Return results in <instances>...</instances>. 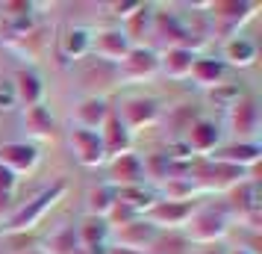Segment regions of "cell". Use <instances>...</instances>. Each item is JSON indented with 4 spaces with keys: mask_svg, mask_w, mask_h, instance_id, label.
Here are the masks:
<instances>
[{
    "mask_svg": "<svg viewBox=\"0 0 262 254\" xmlns=\"http://www.w3.org/2000/svg\"><path fill=\"white\" fill-rule=\"evenodd\" d=\"M65 192H68V183H65V181L50 183L48 189H41V192L33 195L27 204H21L18 210H12V213H9L6 225H3V233L27 237L33 228H38V225L45 222V216H48L50 210H53V207L65 198Z\"/></svg>",
    "mask_w": 262,
    "mask_h": 254,
    "instance_id": "cell-1",
    "label": "cell"
},
{
    "mask_svg": "<svg viewBox=\"0 0 262 254\" xmlns=\"http://www.w3.org/2000/svg\"><path fill=\"white\" fill-rule=\"evenodd\" d=\"M230 230V216L224 207L215 204H194L189 222L183 225V240L194 245H215L221 242Z\"/></svg>",
    "mask_w": 262,
    "mask_h": 254,
    "instance_id": "cell-2",
    "label": "cell"
},
{
    "mask_svg": "<svg viewBox=\"0 0 262 254\" xmlns=\"http://www.w3.org/2000/svg\"><path fill=\"white\" fill-rule=\"evenodd\" d=\"M189 181L198 192H230L233 186L245 181V171L233 169V166H224L218 160H198L191 163L189 169Z\"/></svg>",
    "mask_w": 262,
    "mask_h": 254,
    "instance_id": "cell-3",
    "label": "cell"
},
{
    "mask_svg": "<svg viewBox=\"0 0 262 254\" xmlns=\"http://www.w3.org/2000/svg\"><path fill=\"white\" fill-rule=\"evenodd\" d=\"M259 3H245V0H215L209 3V24H212V36L215 38H230L238 36V27L248 24L250 18L256 15Z\"/></svg>",
    "mask_w": 262,
    "mask_h": 254,
    "instance_id": "cell-4",
    "label": "cell"
},
{
    "mask_svg": "<svg viewBox=\"0 0 262 254\" xmlns=\"http://www.w3.org/2000/svg\"><path fill=\"white\" fill-rule=\"evenodd\" d=\"M115 112V119L127 127V133L136 136L139 130L144 127H154L159 115H162V107H159V101L156 97H147V95H127L121 97L118 107H112Z\"/></svg>",
    "mask_w": 262,
    "mask_h": 254,
    "instance_id": "cell-5",
    "label": "cell"
},
{
    "mask_svg": "<svg viewBox=\"0 0 262 254\" xmlns=\"http://www.w3.org/2000/svg\"><path fill=\"white\" fill-rule=\"evenodd\" d=\"M115 74H118V83L124 86L147 83L159 74V53L154 48H144V45H133L130 53L115 65Z\"/></svg>",
    "mask_w": 262,
    "mask_h": 254,
    "instance_id": "cell-6",
    "label": "cell"
},
{
    "mask_svg": "<svg viewBox=\"0 0 262 254\" xmlns=\"http://www.w3.org/2000/svg\"><path fill=\"white\" fill-rule=\"evenodd\" d=\"M221 139H224L221 124H218V121H212V119H206V115H198V119H191L189 124H186L183 145L189 148L191 157L206 160V157H212L215 151L221 148Z\"/></svg>",
    "mask_w": 262,
    "mask_h": 254,
    "instance_id": "cell-7",
    "label": "cell"
},
{
    "mask_svg": "<svg viewBox=\"0 0 262 254\" xmlns=\"http://www.w3.org/2000/svg\"><path fill=\"white\" fill-rule=\"evenodd\" d=\"M227 195H230V204H224L227 216H236L248 228H259V186H256V181H242Z\"/></svg>",
    "mask_w": 262,
    "mask_h": 254,
    "instance_id": "cell-8",
    "label": "cell"
},
{
    "mask_svg": "<svg viewBox=\"0 0 262 254\" xmlns=\"http://www.w3.org/2000/svg\"><path fill=\"white\" fill-rule=\"evenodd\" d=\"M133 42L124 36L121 27H103V30H92V53L97 62L103 65H118L127 53H130Z\"/></svg>",
    "mask_w": 262,
    "mask_h": 254,
    "instance_id": "cell-9",
    "label": "cell"
},
{
    "mask_svg": "<svg viewBox=\"0 0 262 254\" xmlns=\"http://www.w3.org/2000/svg\"><path fill=\"white\" fill-rule=\"evenodd\" d=\"M227 127L236 133V142H256L259 133V104L253 97L242 95L227 109Z\"/></svg>",
    "mask_w": 262,
    "mask_h": 254,
    "instance_id": "cell-10",
    "label": "cell"
},
{
    "mask_svg": "<svg viewBox=\"0 0 262 254\" xmlns=\"http://www.w3.org/2000/svg\"><path fill=\"white\" fill-rule=\"evenodd\" d=\"M41 163V154L33 142L27 139H12V142H3L0 145V169L12 171L15 178L21 174H33Z\"/></svg>",
    "mask_w": 262,
    "mask_h": 254,
    "instance_id": "cell-11",
    "label": "cell"
},
{
    "mask_svg": "<svg viewBox=\"0 0 262 254\" xmlns=\"http://www.w3.org/2000/svg\"><path fill=\"white\" fill-rule=\"evenodd\" d=\"M191 210H194V201L189 204H174V201H159L156 198L154 204L142 213V222H147L154 230H180L186 222H189Z\"/></svg>",
    "mask_w": 262,
    "mask_h": 254,
    "instance_id": "cell-12",
    "label": "cell"
},
{
    "mask_svg": "<svg viewBox=\"0 0 262 254\" xmlns=\"http://www.w3.org/2000/svg\"><path fill=\"white\" fill-rule=\"evenodd\" d=\"M68 148H71L74 160L85 166V169H100L106 166V154H103V145H100V136L95 130H80V127H71L68 130Z\"/></svg>",
    "mask_w": 262,
    "mask_h": 254,
    "instance_id": "cell-13",
    "label": "cell"
},
{
    "mask_svg": "<svg viewBox=\"0 0 262 254\" xmlns=\"http://www.w3.org/2000/svg\"><path fill=\"white\" fill-rule=\"evenodd\" d=\"M109 112H112V107H109V101L103 95H85L83 101H77V107H74L71 112V127H80V130H100L103 127V121L109 119Z\"/></svg>",
    "mask_w": 262,
    "mask_h": 254,
    "instance_id": "cell-14",
    "label": "cell"
},
{
    "mask_svg": "<svg viewBox=\"0 0 262 254\" xmlns=\"http://www.w3.org/2000/svg\"><path fill=\"white\" fill-rule=\"evenodd\" d=\"M259 157H262L259 142H227L209 160H218V163L233 166L238 171H248V169H256L259 166Z\"/></svg>",
    "mask_w": 262,
    "mask_h": 254,
    "instance_id": "cell-15",
    "label": "cell"
},
{
    "mask_svg": "<svg viewBox=\"0 0 262 254\" xmlns=\"http://www.w3.org/2000/svg\"><path fill=\"white\" fill-rule=\"evenodd\" d=\"M9 86H12L15 104H18L21 109L45 104V83H41V77H38L33 68H18Z\"/></svg>",
    "mask_w": 262,
    "mask_h": 254,
    "instance_id": "cell-16",
    "label": "cell"
},
{
    "mask_svg": "<svg viewBox=\"0 0 262 254\" xmlns=\"http://www.w3.org/2000/svg\"><path fill=\"white\" fill-rule=\"evenodd\" d=\"M100 136V145H103V154H106V163L115 157H124L133 151V136L127 133V127L115 119V112H109V119L103 121V127L97 130Z\"/></svg>",
    "mask_w": 262,
    "mask_h": 254,
    "instance_id": "cell-17",
    "label": "cell"
},
{
    "mask_svg": "<svg viewBox=\"0 0 262 254\" xmlns=\"http://www.w3.org/2000/svg\"><path fill=\"white\" fill-rule=\"evenodd\" d=\"M156 237H159V230H154L147 222H142V219H136V222L121 225V228L115 230V245H118V248L139 251V254H147L150 245L156 242Z\"/></svg>",
    "mask_w": 262,
    "mask_h": 254,
    "instance_id": "cell-18",
    "label": "cell"
},
{
    "mask_svg": "<svg viewBox=\"0 0 262 254\" xmlns=\"http://www.w3.org/2000/svg\"><path fill=\"white\" fill-rule=\"evenodd\" d=\"M227 77V65L218 56H194L191 62V74L189 80L198 89H206V92H212L215 86H221Z\"/></svg>",
    "mask_w": 262,
    "mask_h": 254,
    "instance_id": "cell-19",
    "label": "cell"
},
{
    "mask_svg": "<svg viewBox=\"0 0 262 254\" xmlns=\"http://www.w3.org/2000/svg\"><path fill=\"white\" fill-rule=\"evenodd\" d=\"M256 53L259 50H256V45L248 36H230V38H224L218 60L224 62L227 68H250L256 62Z\"/></svg>",
    "mask_w": 262,
    "mask_h": 254,
    "instance_id": "cell-20",
    "label": "cell"
},
{
    "mask_svg": "<svg viewBox=\"0 0 262 254\" xmlns=\"http://www.w3.org/2000/svg\"><path fill=\"white\" fill-rule=\"evenodd\" d=\"M109 178H112V186L121 189V186H139L144 183V171H142V157L139 154H124V157L109 160Z\"/></svg>",
    "mask_w": 262,
    "mask_h": 254,
    "instance_id": "cell-21",
    "label": "cell"
},
{
    "mask_svg": "<svg viewBox=\"0 0 262 254\" xmlns=\"http://www.w3.org/2000/svg\"><path fill=\"white\" fill-rule=\"evenodd\" d=\"M194 56L198 50L191 48H165L159 53V74H165L171 80H189Z\"/></svg>",
    "mask_w": 262,
    "mask_h": 254,
    "instance_id": "cell-22",
    "label": "cell"
},
{
    "mask_svg": "<svg viewBox=\"0 0 262 254\" xmlns=\"http://www.w3.org/2000/svg\"><path fill=\"white\" fill-rule=\"evenodd\" d=\"M21 124H24L27 136L33 139V142H48L53 130H56V119H53V112H50L45 104H38V107H30L21 112Z\"/></svg>",
    "mask_w": 262,
    "mask_h": 254,
    "instance_id": "cell-23",
    "label": "cell"
},
{
    "mask_svg": "<svg viewBox=\"0 0 262 254\" xmlns=\"http://www.w3.org/2000/svg\"><path fill=\"white\" fill-rule=\"evenodd\" d=\"M92 53V30L89 27H68L59 36V56L68 62H80Z\"/></svg>",
    "mask_w": 262,
    "mask_h": 254,
    "instance_id": "cell-24",
    "label": "cell"
},
{
    "mask_svg": "<svg viewBox=\"0 0 262 254\" xmlns=\"http://www.w3.org/2000/svg\"><path fill=\"white\" fill-rule=\"evenodd\" d=\"M112 210H115V186H112V183L89 186V192H85V216L109 219Z\"/></svg>",
    "mask_w": 262,
    "mask_h": 254,
    "instance_id": "cell-25",
    "label": "cell"
},
{
    "mask_svg": "<svg viewBox=\"0 0 262 254\" xmlns=\"http://www.w3.org/2000/svg\"><path fill=\"white\" fill-rule=\"evenodd\" d=\"M74 233H77V242H80V251H85V248H95V245H106L112 228H109L106 219L85 216L83 222L74 228Z\"/></svg>",
    "mask_w": 262,
    "mask_h": 254,
    "instance_id": "cell-26",
    "label": "cell"
},
{
    "mask_svg": "<svg viewBox=\"0 0 262 254\" xmlns=\"http://www.w3.org/2000/svg\"><path fill=\"white\" fill-rule=\"evenodd\" d=\"M45 48H48V36H45V27H38V24L33 27L24 38H18V42L9 45V50H15V53L27 62H38L41 53H45Z\"/></svg>",
    "mask_w": 262,
    "mask_h": 254,
    "instance_id": "cell-27",
    "label": "cell"
},
{
    "mask_svg": "<svg viewBox=\"0 0 262 254\" xmlns=\"http://www.w3.org/2000/svg\"><path fill=\"white\" fill-rule=\"evenodd\" d=\"M115 201L124 207H130L133 213L142 216L144 210L156 201V195L150 189H144V183H139V186H121V189H115Z\"/></svg>",
    "mask_w": 262,
    "mask_h": 254,
    "instance_id": "cell-28",
    "label": "cell"
},
{
    "mask_svg": "<svg viewBox=\"0 0 262 254\" xmlns=\"http://www.w3.org/2000/svg\"><path fill=\"white\" fill-rule=\"evenodd\" d=\"M41 254H80V242H77V233H74L71 225H62L45 240V248Z\"/></svg>",
    "mask_w": 262,
    "mask_h": 254,
    "instance_id": "cell-29",
    "label": "cell"
},
{
    "mask_svg": "<svg viewBox=\"0 0 262 254\" xmlns=\"http://www.w3.org/2000/svg\"><path fill=\"white\" fill-rule=\"evenodd\" d=\"M198 189L191 186L189 178H174V181H165L162 183V198L159 201H174V204H189L194 201Z\"/></svg>",
    "mask_w": 262,
    "mask_h": 254,
    "instance_id": "cell-30",
    "label": "cell"
},
{
    "mask_svg": "<svg viewBox=\"0 0 262 254\" xmlns=\"http://www.w3.org/2000/svg\"><path fill=\"white\" fill-rule=\"evenodd\" d=\"M150 24H154V6H150V3H144L133 18H127V21L121 24V30H124V36L136 45V38L142 36V33H150Z\"/></svg>",
    "mask_w": 262,
    "mask_h": 254,
    "instance_id": "cell-31",
    "label": "cell"
},
{
    "mask_svg": "<svg viewBox=\"0 0 262 254\" xmlns=\"http://www.w3.org/2000/svg\"><path fill=\"white\" fill-rule=\"evenodd\" d=\"M209 97L215 101V107H224V109H230L233 104H236L238 97H242V86H236V83H221V86H215L212 92H209Z\"/></svg>",
    "mask_w": 262,
    "mask_h": 254,
    "instance_id": "cell-32",
    "label": "cell"
},
{
    "mask_svg": "<svg viewBox=\"0 0 262 254\" xmlns=\"http://www.w3.org/2000/svg\"><path fill=\"white\" fill-rule=\"evenodd\" d=\"M142 6H144L142 0H118V3H103V9H106L112 18H118L121 24H124L127 18H133V15L142 9Z\"/></svg>",
    "mask_w": 262,
    "mask_h": 254,
    "instance_id": "cell-33",
    "label": "cell"
},
{
    "mask_svg": "<svg viewBox=\"0 0 262 254\" xmlns=\"http://www.w3.org/2000/svg\"><path fill=\"white\" fill-rule=\"evenodd\" d=\"M36 3H30V0H6V3H0V12L6 21H12V18H27V15H36Z\"/></svg>",
    "mask_w": 262,
    "mask_h": 254,
    "instance_id": "cell-34",
    "label": "cell"
},
{
    "mask_svg": "<svg viewBox=\"0 0 262 254\" xmlns=\"http://www.w3.org/2000/svg\"><path fill=\"white\" fill-rule=\"evenodd\" d=\"M15 189H18V178H15L12 171L0 169V213L9 207V201H12Z\"/></svg>",
    "mask_w": 262,
    "mask_h": 254,
    "instance_id": "cell-35",
    "label": "cell"
},
{
    "mask_svg": "<svg viewBox=\"0 0 262 254\" xmlns=\"http://www.w3.org/2000/svg\"><path fill=\"white\" fill-rule=\"evenodd\" d=\"M12 109H18L15 95H12V86H9V83H0V112H12Z\"/></svg>",
    "mask_w": 262,
    "mask_h": 254,
    "instance_id": "cell-36",
    "label": "cell"
},
{
    "mask_svg": "<svg viewBox=\"0 0 262 254\" xmlns=\"http://www.w3.org/2000/svg\"><path fill=\"white\" fill-rule=\"evenodd\" d=\"M221 254H256V251H250L245 245H236V248H227V251H221Z\"/></svg>",
    "mask_w": 262,
    "mask_h": 254,
    "instance_id": "cell-37",
    "label": "cell"
},
{
    "mask_svg": "<svg viewBox=\"0 0 262 254\" xmlns=\"http://www.w3.org/2000/svg\"><path fill=\"white\" fill-rule=\"evenodd\" d=\"M106 254H139V251H130V248H118V245H109Z\"/></svg>",
    "mask_w": 262,
    "mask_h": 254,
    "instance_id": "cell-38",
    "label": "cell"
},
{
    "mask_svg": "<svg viewBox=\"0 0 262 254\" xmlns=\"http://www.w3.org/2000/svg\"><path fill=\"white\" fill-rule=\"evenodd\" d=\"M18 254H41V248H24V251H18Z\"/></svg>",
    "mask_w": 262,
    "mask_h": 254,
    "instance_id": "cell-39",
    "label": "cell"
},
{
    "mask_svg": "<svg viewBox=\"0 0 262 254\" xmlns=\"http://www.w3.org/2000/svg\"><path fill=\"white\" fill-rule=\"evenodd\" d=\"M194 254H221V251H215V248H203V251H194Z\"/></svg>",
    "mask_w": 262,
    "mask_h": 254,
    "instance_id": "cell-40",
    "label": "cell"
}]
</instances>
